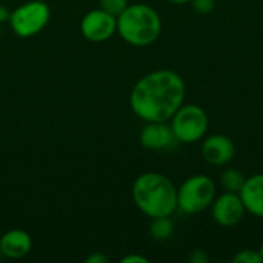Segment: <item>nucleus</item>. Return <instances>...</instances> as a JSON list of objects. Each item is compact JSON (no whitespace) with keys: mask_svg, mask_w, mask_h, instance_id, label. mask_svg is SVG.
Here are the masks:
<instances>
[{"mask_svg":"<svg viewBox=\"0 0 263 263\" xmlns=\"http://www.w3.org/2000/svg\"><path fill=\"white\" fill-rule=\"evenodd\" d=\"M170 3H173V5H186V3H190L191 0H168Z\"/></svg>","mask_w":263,"mask_h":263,"instance_id":"22","label":"nucleus"},{"mask_svg":"<svg viewBox=\"0 0 263 263\" xmlns=\"http://www.w3.org/2000/svg\"><path fill=\"white\" fill-rule=\"evenodd\" d=\"M171 129L179 143H196L206 136L210 119L197 103H183L170 119Z\"/></svg>","mask_w":263,"mask_h":263,"instance_id":"5","label":"nucleus"},{"mask_svg":"<svg viewBox=\"0 0 263 263\" xmlns=\"http://www.w3.org/2000/svg\"><path fill=\"white\" fill-rule=\"evenodd\" d=\"M133 200L149 219L171 217L177 210V188L160 173H143L133 183Z\"/></svg>","mask_w":263,"mask_h":263,"instance_id":"2","label":"nucleus"},{"mask_svg":"<svg viewBox=\"0 0 263 263\" xmlns=\"http://www.w3.org/2000/svg\"><path fill=\"white\" fill-rule=\"evenodd\" d=\"M49 5L42 0H31L18 5L14 11H11L8 22L17 37L29 39L42 32L49 23Z\"/></svg>","mask_w":263,"mask_h":263,"instance_id":"6","label":"nucleus"},{"mask_svg":"<svg viewBox=\"0 0 263 263\" xmlns=\"http://www.w3.org/2000/svg\"><path fill=\"white\" fill-rule=\"evenodd\" d=\"M80 32L88 42H106L117 32V17L102 8L91 9L80 20Z\"/></svg>","mask_w":263,"mask_h":263,"instance_id":"7","label":"nucleus"},{"mask_svg":"<svg viewBox=\"0 0 263 263\" xmlns=\"http://www.w3.org/2000/svg\"><path fill=\"white\" fill-rule=\"evenodd\" d=\"M128 5H129L128 0H100V8L116 17L122 14Z\"/></svg>","mask_w":263,"mask_h":263,"instance_id":"15","label":"nucleus"},{"mask_svg":"<svg viewBox=\"0 0 263 263\" xmlns=\"http://www.w3.org/2000/svg\"><path fill=\"white\" fill-rule=\"evenodd\" d=\"M160 32V14L149 5H128L125 11L117 15V34L131 46H149L159 39Z\"/></svg>","mask_w":263,"mask_h":263,"instance_id":"3","label":"nucleus"},{"mask_svg":"<svg viewBox=\"0 0 263 263\" xmlns=\"http://www.w3.org/2000/svg\"><path fill=\"white\" fill-rule=\"evenodd\" d=\"M259 254H260V257H262V262H263V245L259 248Z\"/></svg>","mask_w":263,"mask_h":263,"instance_id":"23","label":"nucleus"},{"mask_svg":"<svg viewBox=\"0 0 263 263\" xmlns=\"http://www.w3.org/2000/svg\"><path fill=\"white\" fill-rule=\"evenodd\" d=\"M173 231H174V223H173L171 217H154V219H151L149 234L154 240L165 242L173 236Z\"/></svg>","mask_w":263,"mask_h":263,"instance_id":"13","label":"nucleus"},{"mask_svg":"<svg viewBox=\"0 0 263 263\" xmlns=\"http://www.w3.org/2000/svg\"><path fill=\"white\" fill-rule=\"evenodd\" d=\"M210 208L216 223L223 228H233L239 225L247 213L240 196L237 193H228V191H225L220 196H216Z\"/></svg>","mask_w":263,"mask_h":263,"instance_id":"8","label":"nucleus"},{"mask_svg":"<svg viewBox=\"0 0 263 263\" xmlns=\"http://www.w3.org/2000/svg\"><path fill=\"white\" fill-rule=\"evenodd\" d=\"M86 263H108L109 262V257L103 253H92L91 256H88L85 259Z\"/></svg>","mask_w":263,"mask_h":263,"instance_id":"19","label":"nucleus"},{"mask_svg":"<svg viewBox=\"0 0 263 263\" xmlns=\"http://www.w3.org/2000/svg\"><path fill=\"white\" fill-rule=\"evenodd\" d=\"M140 145L151 151H168L177 142L170 122H146L139 136Z\"/></svg>","mask_w":263,"mask_h":263,"instance_id":"9","label":"nucleus"},{"mask_svg":"<svg viewBox=\"0 0 263 263\" xmlns=\"http://www.w3.org/2000/svg\"><path fill=\"white\" fill-rule=\"evenodd\" d=\"M9 15H11V11H9L6 6L0 5V23L8 22V20H9Z\"/></svg>","mask_w":263,"mask_h":263,"instance_id":"21","label":"nucleus"},{"mask_svg":"<svg viewBox=\"0 0 263 263\" xmlns=\"http://www.w3.org/2000/svg\"><path fill=\"white\" fill-rule=\"evenodd\" d=\"M186 85L182 76L171 69L148 72L133 86L129 106L143 122H170L185 103Z\"/></svg>","mask_w":263,"mask_h":263,"instance_id":"1","label":"nucleus"},{"mask_svg":"<svg viewBox=\"0 0 263 263\" xmlns=\"http://www.w3.org/2000/svg\"><path fill=\"white\" fill-rule=\"evenodd\" d=\"M245 180H247V177L243 176V173L236 170V168H227L220 174V186L228 193H237L239 194Z\"/></svg>","mask_w":263,"mask_h":263,"instance_id":"14","label":"nucleus"},{"mask_svg":"<svg viewBox=\"0 0 263 263\" xmlns=\"http://www.w3.org/2000/svg\"><path fill=\"white\" fill-rule=\"evenodd\" d=\"M149 259L140 256V254H129V256H125L122 259V263H148Z\"/></svg>","mask_w":263,"mask_h":263,"instance_id":"20","label":"nucleus"},{"mask_svg":"<svg viewBox=\"0 0 263 263\" xmlns=\"http://www.w3.org/2000/svg\"><path fill=\"white\" fill-rule=\"evenodd\" d=\"M247 213L263 219V173L247 177L239 193Z\"/></svg>","mask_w":263,"mask_h":263,"instance_id":"12","label":"nucleus"},{"mask_svg":"<svg viewBox=\"0 0 263 263\" xmlns=\"http://www.w3.org/2000/svg\"><path fill=\"white\" fill-rule=\"evenodd\" d=\"M190 3L199 14H210L216 8V0H191Z\"/></svg>","mask_w":263,"mask_h":263,"instance_id":"17","label":"nucleus"},{"mask_svg":"<svg viewBox=\"0 0 263 263\" xmlns=\"http://www.w3.org/2000/svg\"><path fill=\"white\" fill-rule=\"evenodd\" d=\"M188 260L191 263H208L210 262V257H208V254L203 250H196V251L191 253Z\"/></svg>","mask_w":263,"mask_h":263,"instance_id":"18","label":"nucleus"},{"mask_svg":"<svg viewBox=\"0 0 263 263\" xmlns=\"http://www.w3.org/2000/svg\"><path fill=\"white\" fill-rule=\"evenodd\" d=\"M216 196V182L210 176H191L177 188V210L185 214H199L211 206Z\"/></svg>","mask_w":263,"mask_h":263,"instance_id":"4","label":"nucleus"},{"mask_svg":"<svg viewBox=\"0 0 263 263\" xmlns=\"http://www.w3.org/2000/svg\"><path fill=\"white\" fill-rule=\"evenodd\" d=\"M233 263H263L259 250H242L234 257Z\"/></svg>","mask_w":263,"mask_h":263,"instance_id":"16","label":"nucleus"},{"mask_svg":"<svg viewBox=\"0 0 263 263\" xmlns=\"http://www.w3.org/2000/svg\"><path fill=\"white\" fill-rule=\"evenodd\" d=\"M31 248L32 239L23 230H9L0 237V253L8 259H23Z\"/></svg>","mask_w":263,"mask_h":263,"instance_id":"11","label":"nucleus"},{"mask_svg":"<svg viewBox=\"0 0 263 263\" xmlns=\"http://www.w3.org/2000/svg\"><path fill=\"white\" fill-rule=\"evenodd\" d=\"M0 256H2V253H0Z\"/></svg>","mask_w":263,"mask_h":263,"instance_id":"24","label":"nucleus"},{"mask_svg":"<svg viewBox=\"0 0 263 263\" xmlns=\"http://www.w3.org/2000/svg\"><path fill=\"white\" fill-rule=\"evenodd\" d=\"M200 151H202L203 160L208 165L223 166L233 160L236 154V146H234V142L228 136L213 134L203 139Z\"/></svg>","mask_w":263,"mask_h":263,"instance_id":"10","label":"nucleus"}]
</instances>
